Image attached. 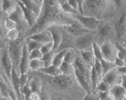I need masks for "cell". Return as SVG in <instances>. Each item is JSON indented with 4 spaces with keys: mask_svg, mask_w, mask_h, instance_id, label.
Masks as SVG:
<instances>
[{
    "mask_svg": "<svg viewBox=\"0 0 126 100\" xmlns=\"http://www.w3.org/2000/svg\"><path fill=\"white\" fill-rule=\"evenodd\" d=\"M46 30H48L51 34L53 43L54 44L53 51L56 52V50L59 49L62 42L63 36L62 31L56 25L50 26Z\"/></svg>",
    "mask_w": 126,
    "mask_h": 100,
    "instance_id": "12",
    "label": "cell"
},
{
    "mask_svg": "<svg viewBox=\"0 0 126 100\" xmlns=\"http://www.w3.org/2000/svg\"><path fill=\"white\" fill-rule=\"evenodd\" d=\"M5 46H6V43H5V38L0 36V50L5 49Z\"/></svg>",
    "mask_w": 126,
    "mask_h": 100,
    "instance_id": "46",
    "label": "cell"
},
{
    "mask_svg": "<svg viewBox=\"0 0 126 100\" xmlns=\"http://www.w3.org/2000/svg\"><path fill=\"white\" fill-rule=\"evenodd\" d=\"M99 32H98V35L99 37L101 39H107L110 36L112 32V28L110 25H102L101 27L99 28Z\"/></svg>",
    "mask_w": 126,
    "mask_h": 100,
    "instance_id": "25",
    "label": "cell"
},
{
    "mask_svg": "<svg viewBox=\"0 0 126 100\" xmlns=\"http://www.w3.org/2000/svg\"><path fill=\"white\" fill-rule=\"evenodd\" d=\"M16 3H17L18 6L22 10L24 20L26 21L30 29H31L36 24L39 16L35 14H34L33 12H32L31 10L27 9V8H25L21 1H20V0L19 1H16Z\"/></svg>",
    "mask_w": 126,
    "mask_h": 100,
    "instance_id": "11",
    "label": "cell"
},
{
    "mask_svg": "<svg viewBox=\"0 0 126 100\" xmlns=\"http://www.w3.org/2000/svg\"><path fill=\"white\" fill-rule=\"evenodd\" d=\"M80 57L83 59L84 61L87 64H88L92 67L94 63L95 60H96L93 49L80 51Z\"/></svg>",
    "mask_w": 126,
    "mask_h": 100,
    "instance_id": "21",
    "label": "cell"
},
{
    "mask_svg": "<svg viewBox=\"0 0 126 100\" xmlns=\"http://www.w3.org/2000/svg\"><path fill=\"white\" fill-rule=\"evenodd\" d=\"M103 58L105 60L113 63L117 58L118 50L115 45L113 44L108 41H105L99 44Z\"/></svg>",
    "mask_w": 126,
    "mask_h": 100,
    "instance_id": "5",
    "label": "cell"
},
{
    "mask_svg": "<svg viewBox=\"0 0 126 100\" xmlns=\"http://www.w3.org/2000/svg\"><path fill=\"white\" fill-rule=\"evenodd\" d=\"M23 5L27 9L31 11L37 16H39L43 8V1L40 0H23L21 1Z\"/></svg>",
    "mask_w": 126,
    "mask_h": 100,
    "instance_id": "15",
    "label": "cell"
},
{
    "mask_svg": "<svg viewBox=\"0 0 126 100\" xmlns=\"http://www.w3.org/2000/svg\"><path fill=\"white\" fill-rule=\"evenodd\" d=\"M118 71L120 74H126V65L121 68H117Z\"/></svg>",
    "mask_w": 126,
    "mask_h": 100,
    "instance_id": "47",
    "label": "cell"
},
{
    "mask_svg": "<svg viewBox=\"0 0 126 100\" xmlns=\"http://www.w3.org/2000/svg\"><path fill=\"white\" fill-rule=\"evenodd\" d=\"M94 39V37L91 33H86L78 36L74 41V44L80 51L90 50L92 49L93 44L95 42Z\"/></svg>",
    "mask_w": 126,
    "mask_h": 100,
    "instance_id": "4",
    "label": "cell"
},
{
    "mask_svg": "<svg viewBox=\"0 0 126 100\" xmlns=\"http://www.w3.org/2000/svg\"><path fill=\"white\" fill-rule=\"evenodd\" d=\"M20 36V32L18 29H13V30H8L7 32V37L9 39L10 41H13L18 39Z\"/></svg>",
    "mask_w": 126,
    "mask_h": 100,
    "instance_id": "36",
    "label": "cell"
},
{
    "mask_svg": "<svg viewBox=\"0 0 126 100\" xmlns=\"http://www.w3.org/2000/svg\"><path fill=\"white\" fill-rule=\"evenodd\" d=\"M113 30L117 39L119 41V43L122 44L126 36V13H124L115 24Z\"/></svg>",
    "mask_w": 126,
    "mask_h": 100,
    "instance_id": "7",
    "label": "cell"
},
{
    "mask_svg": "<svg viewBox=\"0 0 126 100\" xmlns=\"http://www.w3.org/2000/svg\"><path fill=\"white\" fill-rule=\"evenodd\" d=\"M0 36H1L2 37H4V34H3V29H2L1 24V20H0Z\"/></svg>",
    "mask_w": 126,
    "mask_h": 100,
    "instance_id": "48",
    "label": "cell"
},
{
    "mask_svg": "<svg viewBox=\"0 0 126 100\" xmlns=\"http://www.w3.org/2000/svg\"><path fill=\"white\" fill-rule=\"evenodd\" d=\"M1 77H0V82H1Z\"/></svg>",
    "mask_w": 126,
    "mask_h": 100,
    "instance_id": "52",
    "label": "cell"
},
{
    "mask_svg": "<svg viewBox=\"0 0 126 100\" xmlns=\"http://www.w3.org/2000/svg\"><path fill=\"white\" fill-rule=\"evenodd\" d=\"M5 27L8 30H13V29H18V25L16 22L14 21V20L11 19L9 17H7L5 19Z\"/></svg>",
    "mask_w": 126,
    "mask_h": 100,
    "instance_id": "34",
    "label": "cell"
},
{
    "mask_svg": "<svg viewBox=\"0 0 126 100\" xmlns=\"http://www.w3.org/2000/svg\"><path fill=\"white\" fill-rule=\"evenodd\" d=\"M39 72L45 73L46 75H49V77H55L62 74L60 68L57 67L53 65H52L49 67H47L43 68Z\"/></svg>",
    "mask_w": 126,
    "mask_h": 100,
    "instance_id": "23",
    "label": "cell"
},
{
    "mask_svg": "<svg viewBox=\"0 0 126 100\" xmlns=\"http://www.w3.org/2000/svg\"><path fill=\"white\" fill-rule=\"evenodd\" d=\"M74 74L76 80L79 83L82 88L86 92V93H89L93 92L92 87L91 84L90 77L84 74L77 69H74Z\"/></svg>",
    "mask_w": 126,
    "mask_h": 100,
    "instance_id": "10",
    "label": "cell"
},
{
    "mask_svg": "<svg viewBox=\"0 0 126 100\" xmlns=\"http://www.w3.org/2000/svg\"><path fill=\"white\" fill-rule=\"evenodd\" d=\"M109 94V92H98V95L99 100H105L106 98Z\"/></svg>",
    "mask_w": 126,
    "mask_h": 100,
    "instance_id": "44",
    "label": "cell"
},
{
    "mask_svg": "<svg viewBox=\"0 0 126 100\" xmlns=\"http://www.w3.org/2000/svg\"><path fill=\"white\" fill-rule=\"evenodd\" d=\"M105 100H115L114 98L113 97V96L111 95V94H109L108 95V96H107V97L106 98Z\"/></svg>",
    "mask_w": 126,
    "mask_h": 100,
    "instance_id": "49",
    "label": "cell"
},
{
    "mask_svg": "<svg viewBox=\"0 0 126 100\" xmlns=\"http://www.w3.org/2000/svg\"><path fill=\"white\" fill-rule=\"evenodd\" d=\"M27 37L41 44H45L53 41L51 34L47 30H43V31L34 34L31 36H28Z\"/></svg>",
    "mask_w": 126,
    "mask_h": 100,
    "instance_id": "16",
    "label": "cell"
},
{
    "mask_svg": "<svg viewBox=\"0 0 126 100\" xmlns=\"http://www.w3.org/2000/svg\"><path fill=\"white\" fill-rule=\"evenodd\" d=\"M11 82H12V87L14 88V91L16 94L17 100H22V94H21V85L20 79V75L18 74L16 70L13 69L11 76Z\"/></svg>",
    "mask_w": 126,
    "mask_h": 100,
    "instance_id": "17",
    "label": "cell"
},
{
    "mask_svg": "<svg viewBox=\"0 0 126 100\" xmlns=\"http://www.w3.org/2000/svg\"><path fill=\"white\" fill-rule=\"evenodd\" d=\"M62 27L63 29L65 31V32H67V34L70 36H74L78 37L84 34L91 32L90 30L82 27L77 21L76 23L72 22L71 24H67V25H64Z\"/></svg>",
    "mask_w": 126,
    "mask_h": 100,
    "instance_id": "8",
    "label": "cell"
},
{
    "mask_svg": "<svg viewBox=\"0 0 126 100\" xmlns=\"http://www.w3.org/2000/svg\"><path fill=\"white\" fill-rule=\"evenodd\" d=\"M75 20L77 21L85 29L94 31L99 29L104 23V20L92 16H85V15H75Z\"/></svg>",
    "mask_w": 126,
    "mask_h": 100,
    "instance_id": "3",
    "label": "cell"
},
{
    "mask_svg": "<svg viewBox=\"0 0 126 100\" xmlns=\"http://www.w3.org/2000/svg\"><path fill=\"white\" fill-rule=\"evenodd\" d=\"M61 19V10L58 1L52 0L43 1L41 12L35 26L30 29L29 36L46 30L50 26L56 25L55 23L58 22V20Z\"/></svg>",
    "mask_w": 126,
    "mask_h": 100,
    "instance_id": "1",
    "label": "cell"
},
{
    "mask_svg": "<svg viewBox=\"0 0 126 100\" xmlns=\"http://www.w3.org/2000/svg\"><path fill=\"white\" fill-rule=\"evenodd\" d=\"M28 84L32 93L33 92H38V93L41 92V84L40 81L37 78L32 77L31 79H29Z\"/></svg>",
    "mask_w": 126,
    "mask_h": 100,
    "instance_id": "26",
    "label": "cell"
},
{
    "mask_svg": "<svg viewBox=\"0 0 126 100\" xmlns=\"http://www.w3.org/2000/svg\"><path fill=\"white\" fill-rule=\"evenodd\" d=\"M121 86L126 91V74H121Z\"/></svg>",
    "mask_w": 126,
    "mask_h": 100,
    "instance_id": "45",
    "label": "cell"
},
{
    "mask_svg": "<svg viewBox=\"0 0 126 100\" xmlns=\"http://www.w3.org/2000/svg\"><path fill=\"white\" fill-rule=\"evenodd\" d=\"M53 47L54 44L53 41L50 43H46L45 44H43V46L41 48L40 50L42 52L43 55H45V54H47L48 53L51 52V51H53Z\"/></svg>",
    "mask_w": 126,
    "mask_h": 100,
    "instance_id": "38",
    "label": "cell"
},
{
    "mask_svg": "<svg viewBox=\"0 0 126 100\" xmlns=\"http://www.w3.org/2000/svg\"><path fill=\"white\" fill-rule=\"evenodd\" d=\"M30 61L31 60L29 59V53L27 44L25 41L24 48H23L22 55L21 57L19 66H18L20 75H22L27 73V72L29 69Z\"/></svg>",
    "mask_w": 126,
    "mask_h": 100,
    "instance_id": "13",
    "label": "cell"
},
{
    "mask_svg": "<svg viewBox=\"0 0 126 100\" xmlns=\"http://www.w3.org/2000/svg\"><path fill=\"white\" fill-rule=\"evenodd\" d=\"M115 46L117 48V50H118L117 58H119L120 59H122V60H125L126 62V49L124 48L119 43H117Z\"/></svg>",
    "mask_w": 126,
    "mask_h": 100,
    "instance_id": "35",
    "label": "cell"
},
{
    "mask_svg": "<svg viewBox=\"0 0 126 100\" xmlns=\"http://www.w3.org/2000/svg\"><path fill=\"white\" fill-rule=\"evenodd\" d=\"M109 94L115 100H123L126 96V91L121 84H115L110 87Z\"/></svg>",
    "mask_w": 126,
    "mask_h": 100,
    "instance_id": "18",
    "label": "cell"
},
{
    "mask_svg": "<svg viewBox=\"0 0 126 100\" xmlns=\"http://www.w3.org/2000/svg\"><path fill=\"white\" fill-rule=\"evenodd\" d=\"M67 49H63L60 50L57 53H56L54 58L53 62V65L57 67H60L61 65L63 63L64 58H65V56L66 52H67Z\"/></svg>",
    "mask_w": 126,
    "mask_h": 100,
    "instance_id": "24",
    "label": "cell"
},
{
    "mask_svg": "<svg viewBox=\"0 0 126 100\" xmlns=\"http://www.w3.org/2000/svg\"><path fill=\"white\" fill-rule=\"evenodd\" d=\"M24 43L25 41H24L22 38H18L15 41H10L7 47L8 55L12 60L14 69H16V68L18 69Z\"/></svg>",
    "mask_w": 126,
    "mask_h": 100,
    "instance_id": "2",
    "label": "cell"
},
{
    "mask_svg": "<svg viewBox=\"0 0 126 100\" xmlns=\"http://www.w3.org/2000/svg\"><path fill=\"white\" fill-rule=\"evenodd\" d=\"M44 67H45V64L42 59L30 61L29 69H31L32 71H39L41 69Z\"/></svg>",
    "mask_w": 126,
    "mask_h": 100,
    "instance_id": "29",
    "label": "cell"
},
{
    "mask_svg": "<svg viewBox=\"0 0 126 100\" xmlns=\"http://www.w3.org/2000/svg\"><path fill=\"white\" fill-rule=\"evenodd\" d=\"M126 100V97H125V98L124 99V100Z\"/></svg>",
    "mask_w": 126,
    "mask_h": 100,
    "instance_id": "51",
    "label": "cell"
},
{
    "mask_svg": "<svg viewBox=\"0 0 126 100\" xmlns=\"http://www.w3.org/2000/svg\"><path fill=\"white\" fill-rule=\"evenodd\" d=\"M67 2L71 6V7H72L74 9L78 12V1H77V0H68V1H67Z\"/></svg>",
    "mask_w": 126,
    "mask_h": 100,
    "instance_id": "43",
    "label": "cell"
},
{
    "mask_svg": "<svg viewBox=\"0 0 126 100\" xmlns=\"http://www.w3.org/2000/svg\"><path fill=\"white\" fill-rule=\"evenodd\" d=\"M1 61L2 66H3V68L4 69L5 73H6V76L10 81L12 70H13L14 67L12 60H11L10 57L9 55H8L7 48L5 49V50L3 51L1 55Z\"/></svg>",
    "mask_w": 126,
    "mask_h": 100,
    "instance_id": "14",
    "label": "cell"
},
{
    "mask_svg": "<svg viewBox=\"0 0 126 100\" xmlns=\"http://www.w3.org/2000/svg\"><path fill=\"white\" fill-rule=\"evenodd\" d=\"M105 1H97V0H94V1H84V10L85 9H88L89 11L94 12L96 11H98L99 8H102L104 5H106Z\"/></svg>",
    "mask_w": 126,
    "mask_h": 100,
    "instance_id": "20",
    "label": "cell"
},
{
    "mask_svg": "<svg viewBox=\"0 0 126 100\" xmlns=\"http://www.w3.org/2000/svg\"><path fill=\"white\" fill-rule=\"evenodd\" d=\"M82 100H99L98 94L93 93V92L87 93Z\"/></svg>",
    "mask_w": 126,
    "mask_h": 100,
    "instance_id": "40",
    "label": "cell"
},
{
    "mask_svg": "<svg viewBox=\"0 0 126 100\" xmlns=\"http://www.w3.org/2000/svg\"><path fill=\"white\" fill-rule=\"evenodd\" d=\"M25 41L26 44H27L29 53L33 51V50H35V49H41V46L43 45L40 43H39L36 42V41H35L32 40V39H29V38H28V37L26 38Z\"/></svg>",
    "mask_w": 126,
    "mask_h": 100,
    "instance_id": "31",
    "label": "cell"
},
{
    "mask_svg": "<svg viewBox=\"0 0 126 100\" xmlns=\"http://www.w3.org/2000/svg\"><path fill=\"white\" fill-rule=\"evenodd\" d=\"M51 83L58 89L64 90L70 88L72 85V80L68 75L61 74L55 77H50Z\"/></svg>",
    "mask_w": 126,
    "mask_h": 100,
    "instance_id": "6",
    "label": "cell"
},
{
    "mask_svg": "<svg viewBox=\"0 0 126 100\" xmlns=\"http://www.w3.org/2000/svg\"><path fill=\"white\" fill-rule=\"evenodd\" d=\"M78 1V12L79 15H84V1L82 0H77Z\"/></svg>",
    "mask_w": 126,
    "mask_h": 100,
    "instance_id": "42",
    "label": "cell"
},
{
    "mask_svg": "<svg viewBox=\"0 0 126 100\" xmlns=\"http://www.w3.org/2000/svg\"><path fill=\"white\" fill-rule=\"evenodd\" d=\"M101 81L108 84L111 87L115 84H120L121 74L118 71V69L115 67L104 75L101 79Z\"/></svg>",
    "mask_w": 126,
    "mask_h": 100,
    "instance_id": "9",
    "label": "cell"
},
{
    "mask_svg": "<svg viewBox=\"0 0 126 100\" xmlns=\"http://www.w3.org/2000/svg\"><path fill=\"white\" fill-rule=\"evenodd\" d=\"M59 68L62 74L70 75L71 74L74 73V68L73 65L65 62V61H63V63L61 65Z\"/></svg>",
    "mask_w": 126,
    "mask_h": 100,
    "instance_id": "30",
    "label": "cell"
},
{
    "mask_svg": "<svg viewBox=\"0 0 126 100\" xmlns=\"http://www.w3.org/2000/svg\"><path fill=\"white\" fill-rule=\"evenodd\" d=\"M94 55L95 58L96 60H99V61H101L103 60V58L102 53H101V49L99 47V44L96 42H94L93 44V47H92Z\"/></svg>",
    "mask_w": 126,
    "mask_h": 100,
    "instance_id": "32",
    "label": "cell"
},
{
    "mask_svg": "<svg viewBox=\"0 0 126 100\" xmlns=\"http://www.w3.org/2000/svg\"><path fill=\"white\" fill-rule=\"evenodd\" d=\"M55 54H56V52L55 51H52L51 52L48 53L47 54H45V55H43L42 60L44 62L45 67H49V66L53 65V62Z\"/></svg>",
    "mask_w": 126,
    "mask_h": 100,
    "instance_id": "28",
    "label": "cell"
},
{
    "mask_svg": "<svg viewBox=\"0 0 126 100\" xmlns=\"http://www.w3.org/2000/svg\"><path fill=\"white\" fill-rule=\"evenodd\" d=\"M121 45H122V46L124 47V48H125L126 49V37H125L123 43Z\"/></svg>",
    "mask_w": 126,
    "mask_h": 100,
    "instance_id": "50",
    "label": "cell"
},
{
    "mask_svg": "<svg viewBox=\"0 0 126 100\" xmlns=\"http://www.w3.org/2000/svg\"><path fill=\"white\" fill-rule=\"evenodd\" d=\"M100 62H101L103 68V76L105 74H106L107 72H109L110 70H111L113 68L116 67L114 63H111V62H109V61H107L105 60H102Z\"/></svg>",
    "mask_w": 126,
    "mask_h": 100,
    "instance_id": "33",
    "label": "cell"
},
{
    "mask_svg": "<svg viewBox=\"0 0 126 100\" xmlns=\"http://www.w3.org/2000/svg\"><path fill=\"white\" fill-rule=\"evenodd\" d=\"M110 89V87L108 84L101 81V82L98 85L96 89L98 90V92H109Z\"/></svg>",
    "mask_w": 126,
    "mask_h": 100,
    "instance_id": "39",
    "label": "cell"
},
{
    "mask_svg": "<svg viewBox=\"0 0 126 100\" xmlns=\"http://www.w3.org/2000/svg\"><path fill=\"white\" fill-rule=\"evenodd\" d=\"M18 4L15 1H10V0H3L1 3V8L2 11L9 15V16L13 15L16 12Z\"/></svg>",
    "mask_w": 126,
    "mask_h": 100,
    "instance_id": "19",
    "label": "cell"
},
{
    "mask_svg": "<svg viewBox=\"0 0 126 100\" xmlns=\"http://www.w3.org/2000/svg\"><path fill=\"white\" fill-rule=\"evenodd\" d=\"M58 3L60 10L62 11L64 13L69 14V15H79L78 12L74 9L72 7H71V6L68 3L67 1H58Z\"/></svg>",
    "mask_w": 126,
    "mask_h": 100,
    "instance_id": "22",
    "label": "cell"
},
{
    "mask_svg": "<svg viewBox=\"0 0 126 100\" xmlns=\"http://www.w3.org/2000/svg\"><path fill=\"white\" fill-rule=\"evenodd\" d=\"M113 63H114V65L117 68L123 67L126 65V61L124 60H122V59H120L119 58H116Z\"/></svg>",
    "mask_w": 126,
    "mask_h": 100,
    "instance_id": "41",
    "label": "cell"
},
{
    "mask_svg": "<svg viewBox=\"0 0 126 100\" xmlns=\"http://www.w3.org/2000/svg\"><path fill=\"white\" fill-rule=\"evenodd\" d=\"M43 57V55L40 49H35L33 51L29 52V59L30 60H39L42 59Z\"/></svg>",
    "mask_w": 126,
    "mask_h": 100,
    "instance_id": "37",
    "label": "cell"
},
{
    "mask_svg": "<svg viewBox=\"0 0 126 100\" xmlns=\"http://www.w3.org/2000/svg\"><path fill=\"white\" fill-rule=\"evenodd\" d=\"M76 58H77V55H76V51L74 48H68L67 52H66L65 56V58H64V61L73 65Z\"/></svg>",
    "mask_w": 126,
    "mask_h": 100,
    "instance_id": "27",
    "label": "cell"
}]
</instances>
